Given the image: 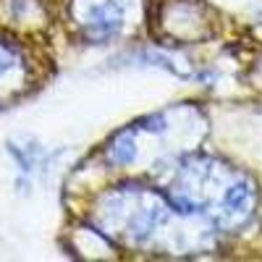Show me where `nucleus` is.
Returning a JSON list of instances; mask_svg holds the SVG:
<instances>
[{"mask_svg": "<svg viewBox=\"0 0 262 262\" xmlns=\"http://www.w3.org/2000/svg\"><path fill=\"white\" fill-rule=\"evenodd\" d=\"M42 16L39 0H3V18L6 24L16 27H32Z\"/></svg>", "mask_w": 262, "mask_h": 262, "instance_id": "nucleus-2", "label": "nucleus"}, {"mask_svg": "<svg viewBox=\"0 0 262 262\" xmlns=\"http://www.w3.org/2000/svg\"><path fill=\"white\" fill-rule=\"evenodd\" d=\"M29 74L32 66L21 42L0 34V100H11L24 92L29 84Z\"/></svg>", "mask_w": 262, "mask_h": 262, "instance_id": "nucleus-1", "label": "nucleus"}]
</instances>
